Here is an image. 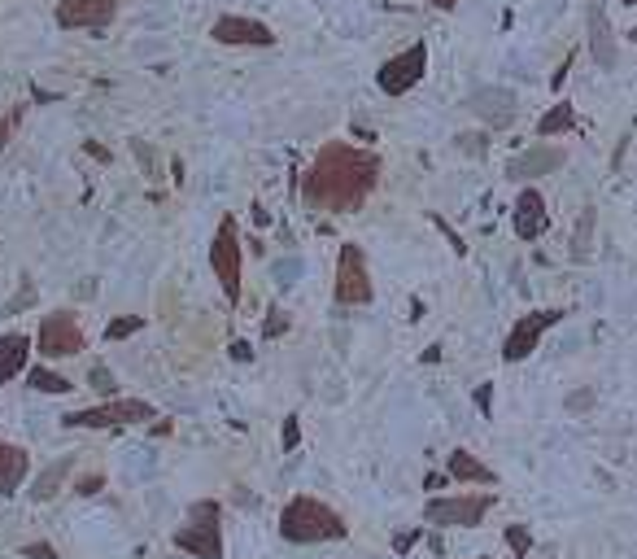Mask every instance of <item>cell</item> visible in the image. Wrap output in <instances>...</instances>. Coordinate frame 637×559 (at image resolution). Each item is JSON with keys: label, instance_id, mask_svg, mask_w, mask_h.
Instances as JSON below:
<instances>
[{"label": "cell", "instance_id": "1", "mask_svg": "<svg viewBox=\"0 0 637 559\" xmlns=\"http://www.w3.org/2000/svg\"><path fill=\"white\" fill-rule=\"evenodd\" d=\"M380 153L354 149V145H323L315 162L302 175V201L315 214H354L367 206V197L380 184Z\"/></svg>", "mask_w": 637, "mask_h": 559}, {"label": "cell", "instance_id": "2", "mask_svg": "<svg viewBox=\"0 0 637 559\" xmlns=\"http://www.w3.org/2000/svg\"><path fill=\"white\" fill-rule=\"evenodd\" d=\"M280 533L284 542H297V546H310V542H341L350 525L341 520V511H332L328 503L310 494H297L288 498L284 511H280Z\"/></svg>", "mask_w": 637, "mask_h": 559}, {"label": "cell", "instance_id": "3", "mask_svg": "<svg viewBox=\"0 0 637 559\" xmlns=\"http://www.w3.org/2000/svg\"><path fill=\"white\" fill-rule=\"evenodd\" d=\"M223 507L214 498H197L188 507V525L175 529V546L192 559H223Z\"/></svg>", "mask_w": 637, "mask_h": 559}, {"label": "cell", "instance_id": "4", "mask_svg": "<svg viewBox=\"0 0 637 559\" xmlns=\"http://www.w3.org/2000/svg\"><path fill=\"white\" fill-rule=\"evenodd\" d=\"M240 263H245V245H240V228H236V214H223L219 228H214V241H210V267H214V280L227 302H240Z\"/></svg>", "mask_w": 637, "mask_h": 559}, {"label": "cell", "instance_id": "5", "mask_svg": "<svg viewBox=\"0 0 637 559\" xmlns=\"http://www.w3.org/2000/svg\"><path fill=\"white\" fill-rule=\"evenodd\" d=\"M149 420H158V407L144 398H105L101 407L62 415L66 428H127V424H149Z\"/></svg>", "mask_w": 637, "mask_h": 559}, {"label": "cell", "instance_id": "6", "mask_svg": "<svg viewBox=\"0 0 637 559\" xmlns=\"http://www.w3.org/2000/svg\"><path fill=\"white\" fill-rule=\"evenodd\" d=\"M35 354L40 359H75L79 350H88V337H83L75 311H48L40 319V332H35Z\"/></svg>", "mask_w": 637, "mask_h": 559}, {"label": "cell", "instance_id": "7", "mask_svg": "<svg viewBox=\"0 0 637 559\" xmlns=\"http://www.w3.org/2000/svg\"><path fill=\"white\" fill-rule=\"evenodd\" d=\"M332 293H336V302H341V306H367L371 297H376L363 245H341V254H336V284H332Z\"/></svg>", "mask_w": 637, "mask_h": 559}, {"label": "cell", "instance_id": "8", "mask_svg": "<svg viewBox=\"0 0 637 559\" xmlns=\"http://www.w3.org/2000/svg\"><path fill=\"white\" fill-rule=\"evenodd\" d=\"M563 306H542V311H528L524 319H515V328L507 332V341H502V359L507 363H524L528 354L542 346V337L555 324H563Z\"/></svg>", "mask_w": 637, "mask_h": 559}, {"label": "cell", "instance_id": "9", "mask_svg": "<svg viewBox=\"0 0 637 559\" xmlns=\"http://www.w3.org/2000/svg\"><path fill=\"white\" fill-rule=\"evenodd\" d=\"M424 75H428V44L419 40V44H411V49H402L398 57H389V62L380 66L376 83H380L384 97H406L411 88L424 83Z\"/></svg>", "mask_w": 637, "mask_h": 559}, {"label": "cell", "instance_id": "10", "mask_svg": "<svg viewBox=\"0 0 637 559\" xmlns=\"http://www.w3.org/2000/svg\"><path fill=\"white\" fill-rule=\"evenodd\" d=\"M494 507V494H454V498H432L424 507L428 525L441 529H476L485 520V511Z\"/></svg>", "mask_w": 637, "mask_h": 559}, {"label": "cell", "instance_id": "11", "mask_svg": "<svg viewBox=\"0 0 637 559\" xmlns=\"http://www.w3.org/2000/svg\"><path fill=\"white\" fill-rule=\"evenodd\" d=\"M123 0H57V27L62 31H105L118 18Z\"/></svg>", "mask_w": 637, "mask_h": 559}, {"label": "cell", "instance_id": "12", "mask_svg": "<svg viewBox=\"0 0 637 559\" xmlns=\"http://www.w3.org/2000/svg\"><path fill=\"white\" fill-rule=\"evenodd\" d=\"M210 35H214V44H227V49H271V44H275V31L267 27V22L240 18V14L214 18Z\"/></svg>", "mask_w": 637, "mask_h": 559}, {"label": "cell", "instance_id": "13", "mask_svg": "<svg viewBox=\"0 0 637 559\" xmlns=\"http://www.w3.org/2000/svg\"><path fill=\"white\" fill-rule=\"evenodd\" d=\"M511 223H515V236H520V241H542V236L550 232L546 197L537 193L533 184L520 188V197H515V210H511Z\"/></svg>", "mask_w": 637, "mask_h": 559}, {"label": "cell", "instance_id": "14", "mask_svg": "<svg viewBox=\"0 0 637 559\" xmlns=\"http://www.w3.org/2000/svg\"><path fill=\"white\" fill-rule=\"evenodd\" d=\"M467 110L489 127H507V123H515L520 105H515V92H507V88H476L472 97H467Z\"/></svg>", "mask_w": 637, "mask_h": 559}, {"label": "cell", "instance_id": "15", "mask_svg": "<svg viewBox=\"0 0 637 559\" xmlns=\"http://www.w3.org/2000/svg\"><path fill=\"white\" fill-rule=\"evenodd\" d=\"M563 158H568V153H563L559 145H533L528 153H520V158H511V166H507V180L528 184V180H537V175L559 171Z\"/></svg>", "mask_w": 637, "mask_h": 559}, {"label": "cell", "instance_id": "16", "mask_svg": "<svg viewBox=\"0 0 637 559\" xmlns=\"http://www.w3.org/2000/svg\"><path fill=\"white\" fill-rule=\"evenodd\" d=\"M31 477V455L22 446H14V442H5L0 437V494H18L22 490V481Z\"/></svg>", "mask_w": 637, "mask_h": 559}, {"label": "cell", "instance_id": "17", "mask_svg": "<svg viewBox=\"0 0 637 559\" xmlns=\"http://www.w3.org/2000/svg\"><path fill=\"white\" fill-rule=\"evenodd\" d=\"M446 477H454L459 485H494L498 481V472L489 468V463H480L472 450H450V459H446Z\"/></svg>", "mask_w": 637, "mask_h": 559}, {"label": "cell", "instance_id": "18", "mask_svg": "<svg viewBox=\"0 0 637 559\" xmlns=\"http://www.w3.org/2000/svg\"><path fill=\"white\" fill-rule=\"evenodd\" d=\"M27 359H31V337L5 332V337H0V385H9L14 376L27 372Z\"/></svg>", "mask_w": 637, "mask_h": 559}, {"label": "cell", "instance_id": "19", "mask_svg": "<svg viewBox=\"0 0 637 559\" xmlns=\"http://www.w3.org/2000/svg\"><path fill=\"white\" fill-rule=\"evenodd\" d=\"M590 53L603 70H616V40H611V22L603 5L590 9Z\"/></svg>", "mask_w": 637, "mask_h": 559}, {"label": "cell", "instance_id": "20", "mask_svg": "<svg viewBox=\"0 0 637 559\" xmlns=\"http://www.w3.org/2000/svg\"><path fill=\"white\" fill-rule=\"evenodd\" d=\"M70 468H75V459H57V463H48V468L35 477V485H31V498L35 503H53L57 498V490H62V481L70 477Z\"/></svg>", "mask_w": 637, "mask_h": 559}, {"label": "cell", "instance_id": "21", "mask_svg": "<svg viewBox=\"0 0 637 559\" xmlns=\"http://www.w3.org/2000/svg\"><path fill=\"white\" fill-rule=\"evenodd\" d=\"M572 127H576V105H568V101L550 105V110L537 118V136H542V140H550V136H568Z\"/></svg>", "mask_w": 637, "mask_h": 559}, {"label": "cell", "instance_id": "22", "mask_svg": "<svg viewBox=\"0 0 637 559\" xmlns=\"http://www.w3.org/2000/svg\"><path fill=\"white\" fill-rule=\"evenodd\" d=\"M27 385L35 389V394H70V389H75V380H66L62 372H53V367H31Z\"/></svg>", "mask_w": 637, "mask_h": 559}, {"label": "cell", "instance_id": "23", "mask_svg": "<svg viewBox=\"0 0 637 559\" xmlns=\"http://www.w3.org/2000/svg\"><path fill=\"white\" fill-rule=\"evenodd\" d=\"M140 328H144V315H118L105 324V341H127V337H136Z\"/></svg>", "mask_w": 637, "mask_h": 559}, {"label": "cell", "instance_id": "24", "mask_svg": "<svg viewBox=\"0 0 637 559\" xmlns=\"http://www.w3.org/2000/svg\"><path fill=\"white\" fill-rule=\"evenodd\" d=\"M507 546H511V555L515 559H528V551H533V533H528V525H507Z\"/></svg>", "mask_w": 637, "mask_h": 559}, {"label": "cell", "instance_id": "25", "mask_svg": "<svg viewBox=\"0 0 637 559\" xmlns=\"http://www.w3.org/2000/svg\"><path fill=\"white\" fill-rule=\"evenodd\" d=\"M22 114H27V105H9V114H0V153L9 149V140H14Z\"/></svg>", "mask_w": 637, "mask_h": 559}, {"label": "cell", "instance_id": "26", "mask_svg": "<svg viewBox=\"0 0 637 559\" xmlns=\"http://www.w3.org/2000/svg\"><path fill=\"white\" fill-rule=\"evenodd\" d=\"M284 332H288V315L280 311V306H271V311H267V324H262V337L275 341V337H284Z\"/></svg>", "mask_w": 637, "mask_h": 559}, {"label": "cell", "instance_id": "27", "mask_svg": "<svg viewBox=\"0 0 637 559\" xmlns=\"http://www.w3.org/2000/svg\"><path fill=\"white\" fill-rule=\"evenodd\" d=\"M280 446H284V450H297V446H302V420H297V415H288V420H284Z\"/></svg>", "mask_w": 637, "mask_h": 559}, {"label": "cell", "instance_id": "28", "mask_svg": "<svg viewBox=\"0 0 637 559\" xmlns=\"http://www.w3.org/2000/svg\"><path fill=\"white\" fill-rule=\"evenodd\" d=\"M22 559H62L53 542H27L22 546Z\"/></svg>", "mask_w": 637, "mask_h": 559}, {"label": "cell", "instance_id": "29", "mask_svg": "<svg viewBox=\"0 0 637 559\" xmlns=\"http://www.w3.org/2000/svg\"><path fill=\"white\" fill-rule=\"evenodd\" d=\"M88 385H92V389H101V394H105V398H110V394H114V376H110V372H105V367H92V372H88Z\"/></svg>", "mask_w": 637, "mask_h": 559}, {"label": "cell", "instance_id": "30", "mask_svg": "<svg viewBox=\"0 0 637 559\" xmlns=\"http://www.w3.org/2000/svg\"><path fill=\"white\" fill-rule=\"evenodd\" d=\"M476 411L480 415H489V411H494V385H476Z\"/></svg>", "mask_w": 637, "mask_h": 559}, {"label": "cell", "instance_id": "31", "mask_svg": "<svg viewBox=\"0 0 637 559\" xmlns=\"http://www.w3.org/2000/svg\"><path fill=\"white\" fill-rule=\"evenodd\" d=\"M419 538H424V525H419V529H411V533H398V538H393V546H398V555H406V551H411V546H415Z\"/></svg>", "mask_w": 637, "mask_h": 559}, {"label": "cell", "instance_id": "32", "mask_svg": "<svg viewBox=\"0 0 637 559\" xmlns=\"http://www.w3.org/2000/svg\"><path fill=\"white\" fill-rule=\"evenodd\" d=\"M232 359L236 363H249V359H254V346H249V341H232Z\"/></svg>", "mask_w": 637, "mask_h": 559}, {"label": "cell", "instance_id": "33", "mask_svg": "<svg viewBox=\"0 0 637 559\" xmlns=\"http://www.w3.org/2000/svg\"><path fill=\"white\" fill-rule=\"evenodd\" d=\"M96 490H101V477H83V481L75 485V494H83V498L96 494Z\"/></svg>", "mask_w": 637, "mask_h": 559}, {"label": "cell", "instance_id": "34", "mask_svg": "<svg viewBox=\"0 0 637 559\" xmlns=\"http://www.w3.org/2000/svg\"><path fill=\"white\" fill-rule=\"evenodd\" d=\"M83 153H88V158H96V162H110V149L92 145V140H88V145H83Z\"/></svg>", "mask_w": 637, "mask_h": 559}, {"label": "cell", "instance_id": "35", "mask_svg": "<svg viewBox=\"0 0 637 559\" xmlns=\"http://www.w3.org/2000/svg\"><path fill=\"white\" fill-rule=\"evenodd\" d=\"M432 5H437V9H446V14H450V9H459V0H432Z\"/></svg>", "mask_w": 637, "mask_h": 559}, {"label": "cell", "instance_id": "36", "mask_svg": "<svg viewBox=\"0 0 637 559\" xmlns=\"http://www.w3.org/2000/svg\"><path fill=\"white\" fill-rule=\"evenodd\" d=\"M624 5H629V9H633V5H637V0H624Z\"/></svg>", "mask_w": 637, "mask_h": 559}, {"label": "cell", "instance_id": "37", "mask_svg": "<svg viewBox=\"0 0 637 559\" xmlns=\"http://www.w3.org/2000/svg\"><path fill=\"white\" fill-rule=\"evenodd\" d=\"M633 40H637V31H633Z\"/></svg>", "mask_w": 637, "mask_h": 559}]
</instances>
